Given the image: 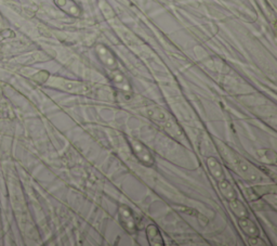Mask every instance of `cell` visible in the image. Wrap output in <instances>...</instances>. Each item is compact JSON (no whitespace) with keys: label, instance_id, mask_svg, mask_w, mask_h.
<instances>
[{"label":"cell","instance_id":"obj_1","mask_svg":"<svg viewBox=\"0 0 277 246\" xmlns=\"http://www.w3.org/2000/svg\"><path fill=\"white\" fill-rule=\"evenodd\" d=\"M227 155H230L231 157V159L227 158V161L230 162V164L233 165V168L235 169L243 178H245L246 180L248 181L264 180V176L255 167V166H252L243 157L238 156L236 153L231 152V154H227Z\"/></svg>","mask_w":277,"mask_h":246},{"label":"cell","instance_id":"obj_2","mask_svg":"<svg viewBox=\"0 0 277 246\" xmlns=\"http://www.w3.org/2000/svg\"><path fill=\"white\" fill-rule=\"evenodd\" d=\"M131 147L134 155L137 156L138 161L141 164L147 166V167H151V166L154 165L153 155L151 154L150 150L141 141L131 140Z\"/></svg>","mask_w":277,"mask_h":246},{"label":"cell","instance_id":"obj_3","mask_svg":"<svg viewBox=\"0 0 277 246\" xmlns=\"http://www.w3.org/2000/svg\"><path fill=\"white\" fill-rule=\"evenodd\" d=\"M119 218H120V223L122 227L125 228V230H127L129 233L137 232V225H135L132 213L127 206L122 205L119 207Z\"/></svg>","mask_w":277,"mask_h":246},{"label":"cell","instance_id":"obj_4","mask_svg":"<svg viewBox=\"0 0 277 246\" xmlns=\"http://www.w3.org/2000/svg\"><path fill=\"white\" fill-rule=\"evenodd\" d=\"M238 225H239V227H241V229L245 232V235H247L249 238L259 237V235H260L259 229H258V227L256 226L254 221L248 219V217L239 218Z\"/></svg>","mask_w":277,"mask_h":246},{"label":"cell","instance_id":"obj_5","mask_svg":"<svg viewBox=\"0 0 277 246\" xmlns=\"http://www.w3.org/2000/svg\"><path fill=\"white\" fill-rule=\"evenodd\" d=\"M207 166L209 168V171H210V174L212 175V177L214 178L215 180L220 181L221 179L225 178L222 166H221V164L219 163V161L215 157H213V156L208 157L207 158Z\"/></svg>","mask_w":277,"mask_h":246},{"label":"cell","instance_id":"obj_6","mask_svg":"<svg viewBox=\"0 0 277 246\" xmlns=\"http://www.w3.org/2000/svg\"><path fill=\"white\" fill-rule=\"evenodd\" d=\"M147 114H149V116L154 122L157 123V124L161 125L162 127L171 119L165 110H163L161 108H157V107L150 109L149 111H147Z\"/></svg>","mask_w":277,"mask_h":246},{"label":"cell","instance_id":"obj_7","mask_svg":"<svg viewBox=\"0 0 277 246\" xmlns=\"http://www.w3.org/2000/svg\"><path fill=\"white\" fill-rule=\"evenodd\" d=\"M146 237L149 239L150 244L153 246H163L165 244L161 232H159V229L155 225L147 226Z\"/></svg>","mask_w":277,"mask_h":246},{"label":"cell","instance_id":"obj_8","mask_svg":"<svg viewBox=\"0 0 277 246\" xmlns=\"http://www.w3.org/2000/svg\"><path fill=\"white\" fill-rule=\"evenodd\" d=\"M219 189H220L221 193H222V195L225 198V200H227L229 202L235 200L237 198L235 190H234L232 184L227 181L225 178H223V179H221L219 181Z\"/></svg>","mask_w":277,"mask_h":246},{"label":"cell","instance_id":"obj_9","mask_svg":"<svg viewBox=\"0 0 277 246\" xmlns=\"http://www.w3.org/2000/svg\"><path fill=\"white\" fill-rule=\"evenodd\" d=\"M230 208H231V211L234 213V215H235L236 217H238V219L248 217V212H247V210H246L245 205L237 199L230 201Z\"/></svg>","mask_w":277,"mask_h":246}]
</instances>
